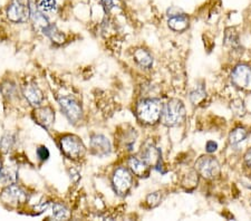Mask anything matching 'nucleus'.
<instances>
[{
	"mask_svg": "<svg viewBox=\"0 0 251 221\" xmlns=\"http://www.w3.org/2000/svg\"><path fill=\"white\" fill-rule=\"evenodd\" d=\"M162 107L161 100L156 98L142 99L137 104V118L145 124H155L161 119Z\"/></svg>",
	"mask_w": 251,
	"mask_h": 221,
	"instance_id": "f257e3e1",
	"label": "nucleus"
},
{
	"mask_svg": "<svg viewBox=\"0 0 251 221\" xmlns=\"http://www.w3.org/2000/svg\"><path fill=\"white\" fill-rule=\"evenodd\" d=\"M185 116V108L183 103L179 99H171L162 107L161 118L165 125L177 126L183 122Z\"/></svg>",
	"mask_w": 251,
	"mask_h": 221,
	"instance_id": "f03ea898",
	"label": "nucleus"
},
{
	"mask_svg": "<svg viewBox=\"0 0 251 221\" xmlns=\"http://www.w3.org/2000/svg\"><path fill=\"white\" fill-rule=\"evenodd\" d=\"M60 150L65 156L72 160H78L85 154V147L82 141L75 135H64L59 140Z\"/></svg>",
	"mask_w": 251,
	"mask_h": 221,
	"instance_id": "7ed1b4c3",
	"label": "nucleus"
},
{
	"mask_svg": "<svg viewBox=\"0 0 251 221\" xmlns=\"http://www.w3.org/2000/svg\"><path fill=\"white\" fill-rule=\"evenodd\" d=\"M7 17L13 23H26L30 19V3L27 0H11Z\"/></svg>",
	"mask_w": 251,
	"mask_h": 221,
	"instance_id": "20e7f679",
	"label": "nucleus"
},
{
	"mask_svg": "<svg viewBox=\"0 0 251 221\" xmlns=\"http://www.w3.org/2000/svg\"><path fill=\"white\" fill-rule=\"evenodd\" d=\"M58 104L64 115L66 116L71 123L76 124L79 122L83 116V111L79 104L74 98L63 96L58 99Z\"/></svg>",
	"mask_w": 251,
	"mask_h": 221,
	"instance_id": "39448f33",
	"label": "nucleus"
},
{
	"mask_svg": "<svg viewBox=\"0 0 251 221\" xmlns=\"http://www.w3.org/2000/svg\"><path fill=\"white\" fill-rule=\"evenodd\" d=\"M132 174L126 168H117L114 175H113V187H114V190L116 194L120 196L126 195L129 189L132 187Z\"/></svg>",
	"mask_w": 251,
	"mask_h": 221,
	"instance_id": "423d86ee",
	"label": "nucleus"
},
{
	"mask_svg": "<svg viewBox=\"0 0 251 221\" xmlns=\"http://www.w3.org/2000/svg\"><path fill=\"white\" fill-rule=\"evenodd\" d=\"M1 200L3 203L9 204L10 207H17L19 204L25 203L28 200V196L25 190L18 187L17 184H10L7 186L1 194Z\"/></svg>",
	"mask_w": 251,
	"mask_h": 221,
	"instance_id": "0eeeda50",
	"label": "nucleus"
},
{
	"mask_svg": "<svg viewBox=\"0 0 251 221\" xmlns=\"http://www.w3.org/2000/svg\"><path fill=\"white\" fill-rule=\"evenodd\" d=\"M196 169L205 179H213L220 172V166L218 161L210 155H204L196 162Z\"/></svg>",
	"mask_w": 251,
	"mask_h": 221,
	"instance_id": "6e6552de",
	"label": "nucleus"
},
{
	"mask_svg": "<svg viewBox=\"0 0 251 221\" xmlns=\"http://www.w3.org/2000/svg\"><path fill=\"white\" fill-rule=\"evenodd\" d=\"M251 79V67L246 64H240L234 67L231 74V80L234 86L245 88L249 85Z\"/></svg>",
	"mask_w": 251,
	"mask_h": 221,
	"instance_id": "1a4fd4ad",
	"label": "nucleus"
},
{
	"mask_svg": "<svg viewBox=\"0 0 251 221\" xmlns=\"http://www.w3.org/2000/svg\"><path fill=\"white\" fill-rule=\"evenodd\" d=\"M91 148L95 155L104 158L111 153V143L106 136L95 134L91 139Z\"/></svg>",
	"mask_w": 251,
	"mask_h": 221,
	"instance_id": "9d476101",
	"label": "nucleus"
},
{
	"mask_svg": "<svg viewBox=\"0 0 251 221\" xmlns=\"http://www.w3.org/2000/svg\"><path fill=\"white\" fill-rule=\"evenodd\" d=\"M168 25L174 31H184L188 29L189 27V17L187 14L184 13H172L170 11V14L168 15Z\"/></svg>",
	"mask_w": 251,
	"mask_h": 221,
	"instance_id": "9b49d317",
	"label": "nucleus"
},
{
	"mask_svg": "<svg viewBox=\"0 0 251 221\" xmlns=\"http://www.w3.org/2000/svg\"><path fill=\"white\" fill-rule=\"evenodd\" d=\"M34 118L36 123H38L40 126H43L46 130H50L55 121V113L50 107H38L35 111Z\"/></svg>",
	"mask_w": 251,
	"mask_h": 221,
	"instance_id": "f8f14e48",
	"label": "nucleus"
},
{
	"mask_svg": "<svg viewBox=\"0 0 251 221\" xmlns=\"http://www.w3.org/2000/svg\"><path fill=\"white\" fill-rule=\"evenodd\" d=\"M23 93L25 95L26 99L29 102L30 105L32 106H39L43 102V93L42 91L39 90V87L35 84H27L26 86H24L23 88Z\"/></svg>",
	"mask_w": 251,
	"mask_h": 221,
	"instance_id": "ddd939ff",
	"label": "nucleus"
},
{
	"mask_svg": "<svg viewBox=\"0 0 251 221\" xmlns=\"http://www.w3.org/2000/svg\"><path fill=\"white\" fill-rule=\"evenodd\" d=\"M128 168L135 175L140 178H145L150 173V166L143 159L132 156L128 159Z\"/></svg>",
	"mask_w": 251,
	"mask_h": 221,
	"instance_id": "4468645a",
	"label": "nucleus"
},
{
	"mask_svg": "<svg viewBox=\"0 0 251 221\" xmlns=\"http://www.w3.org/2000/svg\"><path fill=\"white\" fill-rule=\"evenodd\" d=\"M142 159H143L149 166H152L153 164L156 169H159L162 160L161 151L157 147L150 146L144 150L143 154H142Z\"/></svg>",
	"mask_w": 251,
	"mask_h": 221,
	"instance_id": "2eb2a0df",
	"label": "nucleus"
},
{
	"mask_svg": "<svg viewBox=\"0 0 251 221\" xmlns=\"http://www.w3.org/2000/svg\"><path fill=\"white\" fill-rule=\"evenodd\" d=\"M17 182V171L10 167L0 168V183L2 186H10Z\"/></svg>",
	"mask_w": 251,
	"mask_h": 221,
	"instance_id": "dca6fc26",
	"label": "nucleus"
},
{
	"mask_svg": "<svg viewBox=\"0 0 251 221\" xmlns=\"http://www.w3.org/2000/svg\"><path fill=\"white\" fill-rule=\"evenodd\" d=\"M134 58L141 67L147 68V70L151 68L153 65V57L145 49H137L134 54Z\"/></svg>",
	"mask_w": 251,
	"mask_h": 221,
	"instance_id": "f3484780",
	"label": "nucleus"
},
{
	"mask_svg": "<svg viewBox=\"0 0 251 221\" xmlns=\"http://www.w3.org/2000/svg\"><path fill=\"white\" fill-rule=\"evenodd\" d=\"M247 136H248V132H247L244 127H237L230 133L229 142L232 147H236L241 142H244L247 139Z\"/></svg>",
	"mask_w": 251,
	"mask_h": 221,
	"instance_id": "a211bd4d",
	"label": "nucleus"
},
{
	"mask_svg": "<svg viewBox=\"0 0 251 221\" xmlns=\"http://www.w3.org/2000/svg\"><path fill=\"white\" fill-rule=\"evenodd\" d=\"M51 216L56 220H63L70 218V211L68 209L60 203H54L51 209Z\"/></svg>",
	"mask_w": 251,
	"mask_h": 221,
	"instance_id": "6ab92c4d",
	"label": "nucleus"
},
{
	"mask_svg": "<svg viewBox=\"0 0 251 221\" xmlns=\"http://www.w3.org/2000/svg\"><path fill=\"white\" fill-rule=\"evenodd\" d=\"M56 7H57L56 0H38L37 2V8L44 14L51 13V11L56 10Z\"/></svg>",
	"mask_w": 251,
	"mask_h": 221,
	"instance_id": "aec40b11",
	"label": "nucleus"
},
{
	"mask_svg": "<svg viewBox=\"0 0 251 221\" xmlns=\"http://www.w3.org/2000/svg\"><path fill=\"white\" fill-rule=\"evenodd\" d=\"M15 144V136L11 134H7L5 136H2L1 141H0V150L2 152H9L11 148H13Z\"/></svg>",
	"mask_w": 251,
	"mask_h": 221,
	"instance_id": "412c9836",
	"label": "nucleus"
},
{
	"mask_svg": "<svg viewBox=\"0 0 251 221\" xmlns=\"http://www.w3.org/2000/svg\"><path fill=\"white\" fill-rule=\"evenodd\" d=\"M204 96H205V92L203 90V87H198L192 92L190 98H191V100L193 104H197V103H199L200 100L203 99Z\"/></svg>",
	"mask_w": 251,
	"mask_h": 221,
	"instance_id": "4be33fe9",
	"label": "nucleus"
},
{
	"mask_svg": "<svg viewBox=\"0 0 251 221\" xmlns=\"http://www.w3.org/2000/svg\"><path fill=\"white\" fill-rule=\"evenodd\" d=\"M102 5L106 11H111L120 5V0H102Z\"/></svg>",
	"mask_w": 251,
	"mask_h": 221,
	"instance_id": "5701e85b",
	"label": "nucleus"
},
{
	"mask_svg": "<svg viewBox=\"0 0 251 221\" xmlns=\"http://www.w3.org/2000/svg\"><path fill=\"white\" fill-rule=\"evenodd\" d=\"M36 153H37V156L40 161H46L50 158V151H48L46 147H39L37 151H36Z\"/></svg>",
	"mask_w": 251,
	"mask_h": 221,
	"instance_id": "b1692460",
	"label": "nucleus"
},
{
	"mask_svg": "<svg viewBox=\"0 0 251 221\" xmlns=\"http://www.w3.org/2000/svg\"><path fill=\"white\" fill-rule=\"evenodd\" d=\"M161 198H160V192H154V194L150 195L148 196V203L151 207H155L160 203Z\"/></svg>",
	"mask_w": 251,
	"mask_h": 221,
	"instance_id": "393cba45",
	"label": "nucleus"
},
{
	"mask_svg": "<svg viewBox=\"0 0 251 221\" xmlns=\"http://www.w3.org/2000/svg\"><path fill=\"white\" fill-rule=\"evenodd\" d=\"M218 150V143L214 142V141H208L205 144V151L208 153H213Z\"/></svg>",
	"mask_w": 251,
	"mask_h": 221,
	"instance_id": "a878e982",
	"label": "nucleus"
},
{
	"mask_svg": "<svg viewBox=\"0 0 251 221\" xmlns=\"http://www.w3.org/2000/svg\"><path fill=\"white\" fill-rule=\"evenodd\" d=\"M245 161H246V163L248 164L249 167H251V148H250V150H248V152H247V153H246Z\"/></svg>",
	"mask_w": 251,
	"mask_h": 221,
	"instance_id": "bb28decb",
	"label": "nucleus"
}]
</instances>
